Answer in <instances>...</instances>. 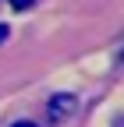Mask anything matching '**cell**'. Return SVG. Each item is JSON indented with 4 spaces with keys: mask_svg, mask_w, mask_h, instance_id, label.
Listing matches in <instances>:
<instances>
[{
    "mask_svg": "<svg viewBox=\"0 0 124 127\" xmlns=\"http://www.w3.org/2000/svg\"><path fill=\"white\" fill-rule=\"evenodd\" d=\"M7 39V25H0V42H4Z\"/></svg>",
    "mask_w": 124,
    "mask_h": 127,
    "instance_id": "obj_4",
    "label": "cell"
},
{
    "mask_svg": "<svg viewBox=\"0 0 124 127\" xmlns=\"http://www.w3.org/2000/svg\"><path fill=\"white\" fill-rule=\"evenodd\" d=\"M11 127H36V124H28V120H18V124H11Z\"/></svg>",
    "mask_w": 124,
    "mask_h": 127,
    "instance_id": "obj_3",
    "label": "cell"
},
{
    "mask_svg": "<svg viewBox=\"0 0 124 127\" xmlns=\"http://www.w3.org/2000/svg\"><path fill=\"white\" fill-rule=\"evenodd\" d=\"M46 109H50V120H64L71 109H74V95H53Z\"/></svg>",
    "mask_w": 124,
    "mask_h": 127,
    "instance_id": "obj_1",
    "label": "cell"
},
{
    "mask_svg": "<svg viewBox=\"0 0 124 127\" xmlns=\"http://www.w3.org/2000/svg\"><path fill=\"white\" fill-rule=\"evenodd\" d=\"M32 4H36V0H11L14 11H25V7H32Z\"/></svg>",
    "mask_w": 124,
    "mask_h": 127,
    "instance_id": "obj_2",
    "label": "cell"
}]
</instances>
